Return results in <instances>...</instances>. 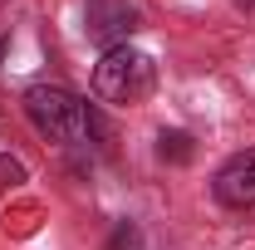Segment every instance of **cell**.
Listing matches in <instances>:
<instances>
[{
	"label": "cell",
	"mask_w": 255,
	"mask_h": 250,
	"mask_svg": "<svg viewBox=\"0 0 255 250\" xmlns=\"http://www.w3.org/2000/svg\"><path fill=\"white\" fill-rule=\"evenodd\" d=\"M162 157L187 162V157H191V137H187V132H162Z\"/></svg>",
	"instance_id": "cell-5"
},
{
	"label": "cell",
	"mask_w": 255,
	"mask_h": 250,
	"mask_svg": "<svg viewBox=\"0 0 255 250\" xmlns=\"http://www.w3.org/2000/svg\"><path fill=\"white\" fill-rule=\"evenodd\" d=\"M25 113H30L34 132H44L49 142H64V147L89 142V132H94L89 103L79 94H69V89H59V84H34L25 94Z\"/></svg>",
	"instance_id": "cell-1"
},
{
	"label": "cell",
	"mask_w": 255,
	"mask_h": 250,
	"mask_svg": "<svg viewBox=\"0 0 255 250\" xmlns=\"http://www.w3.org/2000/svg\"><path fill=\"white\" fill-rule=\"evenodd\" d=\"M152 89H157V64L147 59L142 49L118 44V49H108V54L98 59V69H94V94L103 98V103L132 108V103H142Z\"/></svg>",
	"instance_id": "cell-2"
},
{
	"label": "cell",
	"mask_w": 255,
	"mask_h": 250,
	"mask_svg": "<svg viewBox=\"0 0 255 250\" xmlns=\"http://www.w3.org/2000/svg\"><path fill=\"white\" fill-rule=\"evenodd\" d=\"M84 20H89V34H94L98 44H108V49L128 44V34L142 30V15L128 0H89V15Z\"/></svg>",
	"instance_id": "cell-3"
},
{
	"label": "cell",
	"mask_w": 255,
	"mask_h": 250,
	"mask_svg": "<svg viewBox=\"0 0 255 250\" xmlns=\"http://www.w3.org/2000/svg\"><path fill=\"white\" fill-rule=\"evenodd\" d=\"M0 54H5V44H0Z\"/></svg>",
	"instance_id": "cell-7"
},
{
	"label": "cell",
	"mask_w": 255,
	"mask_h": 250,
	"mask_svg": "<svg viewBox=\"0 0 255 250\" xmlns=\"http://www.w3.org/2000/svg\"><path fill=\"white\" fill-rule=\"evenodd\" d=\"M211 191H216L221 206H236V211L255 206V152H236L221 172H216Z\"/></svg>",
	"instance_id": "cell-4"
},
{
	"label": "cell",
	"mask_w": 255,
	"mask_h": 250,
	"mask_svg": "<svg viewBox=\"0 0 255 250\" xmlns=\"http://www.w3.org/2000/svg\"><path fill=\"white\" fill-rule=\"evenodd\" d=\"M241 5H246V10H255V0H241Z\"/></svg>",
	"instance_id": "cell-6"
}]
</instances>
